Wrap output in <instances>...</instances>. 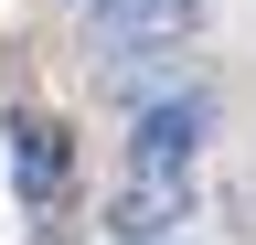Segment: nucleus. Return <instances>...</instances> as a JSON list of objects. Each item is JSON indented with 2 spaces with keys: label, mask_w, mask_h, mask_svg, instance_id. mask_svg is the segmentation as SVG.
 I'll use <instances>...</instances> for the list:
<instances>
[{
  "label": "nucleus",
  "mask_w": 256,
  "mask_h": 245,
  "mask_svg": "<svg viewBox=\"0 0 256 245\" xmlns=\"http://www.w3.org/2000/svg\"><path fill=\"white\" fill-rule=\"evenodd\" d=\"M43 245H54V235H43Z\"/></svg>",
  "instance_id": "nucleus-3"
},
{
  "label": "nucleus",
  "mask_w": 256,
  "mask_h": 245,
  "mask_svg": "<svg viewBox=\"0 0 256 245\" xmlns=\"http://www.w3.org/2000/svg\"><path fill=\"white\" fill-rule=\"evenodd\" d=\"M86 21L107 43H139V53H160V43H182L192 21H203V0H86Z\"/></svg>",
  "instance_id": "nucleus-2"
},
{
  "label": "nucleus",
  "mask_w": 256,
  "mask_h": 245,
  "mask_svg": "<svg viewBox=\"0 0 256 245\" xmlns=\"http://www.w3.org/2000/svg\"><path fill=\"white\" fill-rule=\"evenodd\" d=\"M64 181H75V139H64V117H11V192H22L32 213H54Z\"/></svg>",
  "instance_id": "nucleus-1"
}]
</instances>
